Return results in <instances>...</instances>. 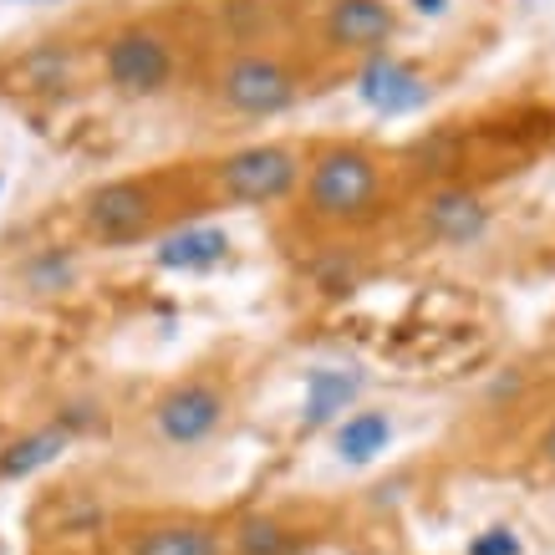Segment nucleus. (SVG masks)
I'll list each match as a JSON object with an SVG mask.
<instances>
[{
    "mask_svg": "<svg viewBox=\"0 0 555 555\" xmlns=\"http://www.w3.org/2000/svg\"><path fill=\"white\" fill-rule=\"evenodd\" d=\"M5 92H21V98H56L72 87V47L67 41H41V47H26L5 67L0 77Z\"/></svg>",
    "mask_w": 555,
    "mask_h": 555,
    "instance_id": "nucleus-11",
    "label": "nucleus"
},
{
    "mask_svg": "<svg viewBox=\"0 0 555 555\" xmlns=\"http://www.w3.org/2000/svg\"><path fill=\"white\" fill-rule=\"evenodd\" d=\"M362 98L377 113H413L428 102V82L398 56H372L367 72H362Z\"/></svg>",
    "mask_w": 555,
    "mask_h": 555,
    "instance_id": "nucleus-12",
    "label": "nucleus"
},
{
    "mask_svg": "<svg viewBox=\"0 0 555 555\" xmlns=\"http://www.w3.org/2000/svg\"><path fill=\"white\" fill-rule=\"evenodd\" d=\"M474 555H515V540H509L505 530H489V540H479Z\"/></svg>",
    "mask_w": 555,
    "mask_h": 555,
    "instance_id": "nucleus-17",
    "label": "nucleus"
},
{
    "mask_svg": "<svg viewBox=\"0 0 555 555\" xmlns=\"http://www.w3.org/2000/svg\"><path fill=\"white\" fill-rule=\"evenodd\" d=\"M98 67L118 98H158L179 72V41L164 21H122L102 36Z\"/></svg>",
    "mask_w": 555,
    "mask_h": 555,
    "instance_id": "nucleus-5",
    "label": "nucleus"
},
{
    "mask_svg": "<svg viewBox=\"0 0 555 555\" xmlns=\"http://www.w3.org/2000/svg\"><path fill=\"white\" fill-rule=\"evenodd\" d=\"M413 224H418L423 240L434 245H464V240L485 235L489 224V204L474 194L469 184H434L413 209Z\"/></svg>",
    "mask_w": 555,
    "mask_h": 555,
    "instance_id": "nucleus-9",
    "label": "nucleus"
},
{
    "mask_svg": "<svg viewBox=\"0 0 555 555\" xmlns=\"http://www.w3.org/2000/svg\"><path fill=\"white\" fill-rule=\"evenodd\" d=\"M77 281V255L72 250H36L26 266H21V286L36 291V296H56V291H67Z\"/></svg>",
    "mask_w": 555,
    "mask_h": 555,
    "instance_id": "nucleus-15",
    "label": "nucleus"
},
{
    "mask_svg": "<svg viewBox=\"0 0 555 555\" xmlns=\"http://www.w3.org/2000/svg\"><path fill=\"white\" fill-rule=\"evenodd\" d=\"M311 540L317 530L286 509H250L230 520V555H301L311 551Z\"/></svg>",
    "mask_w": 555,
    "mask_h": 555,
    "instance_id": "nucleus-10",
    "label": "nucleus"
},
{
    "mask_svg": "<svg viewBox=\"0 0 555 555\" xmlns=\"http://www.w3.org/2000/svg\"><path fill=\"white\" fill-rule=\"evenodd\" d=\"M387 434H392V423H387V413H352V418L341 423V434H337V449L347 459H372V454H383V443Z\"/></svg>",
    "mask_w": 555,
    "mask_h": 555,
    "instance_id": "nucleus-16",
    "label": "nucleus"
},
{
    "mask_svg": "<svg viewBox=\"0 0 555 555\" xmlns=\"http://www.w3.org/2000/svg\"><path fill=\"white\" fill-rule=\"evenodd\" d=\"M173 173H122L107 184H92L77 199V230L92 245H133V240L158 235L169 209Z\"/></svg>",
    "mask_w": 555,
    "mask_h": 555,
    "instance_id": "nucleus-2",
    "label": "nucleus"
},
{
    "mask_svg": "<svg viewBox=\"0 0 555 555\" xmlns=\"http://www.w3.org/2000/svg\"><path fill=\"white\" fill-rule=\"evenodd\" d=\"M113 555H230V520L199 509H153L118 525Z\"/></svg>",
    "mask_w": 555,
    "mask_h": 555,
    "instance_id": "nucleus-7",
    "label": "nucleus"
},
{
    "mask_svg": "<svg viewBox=\"0 0 555 555\" xmlns=\"http://www.w3.org/2000/svg\"><path fill=\"white\" fill-rule=\"evenodd\" d=\"M387 194V164L367 143H321L306 158L301 215L321 230H352L377 219Z\"/></svg>",
    "mask_w": 555,
    "mask_h": 555,
    "instance_id": "nucleus-1",
    "label": "nucleus"
},
{
    "mask_svg": "<svg viewBox=\"0 0 555 555\" xmlns=\"http://www.w3.org/2000/svg\"><path fill=\"white\" fill-rule=\"evenodd\" d=\"M535 454H540V464H545V469H555V423H551V428H545V434H540Z\"/></svg>",
    "mask_w": 555,
    "mask_h": 555,
    "instance_id": "nucleus-18",
    "label": "nucleus"
},
{
    "mask_svg": "<svg viewBox=\"0 0 555 555\" xmlns=\"http://www.w3.org/2000/svg\"><path fill=\"white\" fill-rule=\"evenodd\" d=\"M306 184V153L291 143H240L204 164L209 199L224 204H281L301 194Z\"/></svg>",
    "mask_w": 555,
    "mask_h": 555,
    "instance_id": "nucleus-4",
    "label": "nucleus"
},
{
    "mask_svg": "<svg viewBox=\"0 0 555 555\" xmlns=\"http://www.w3.org/2000/svg\"><path fill=\"white\" fill-rule=\"evenodd\" d=\"M230 255V235L215 224H184L158 240V266L164 270H215Z\"/></svg>",
    "mask_w": 555,
    "mask_h": 555,
    "instance_id": "nucleus-13",
    "label": "nucleus"
},
{
    "mask_svg": "<svg viewBox=\"0 0 555 555\" xmlns=\"http://www.w3.org/2000/svg\"><path fill=\"white\" fill-rule=\"evenodd\" d=\"M317 31L332 51L377 56L398 36V11H392V0H321Z\"/></svg>",
    "mask_w": 555,
    "mask_h": 555,
    "instance_id": "nucleus-8",
    "label": "nucleus"
},
{
    "mask_svg": "<svg viewBox=\"0 0 555 555\" xmlns=\"http://www.w3.org/2000/svg\"><path fill=\"white\" fill-rule=\"evenodd\" d=\"M67 438H72V428H62V423H51V428H41V434L21 438V443H11V449H5V459H0V474L11 479V474L41 469V464H51V459L67 449Z\"/></svg>",
    "mask_w": 555,
    "mask_h": 555,
    "instance_id": "nucleus-14",
    "label": "nucleus"
},
{
    "mask_svg": "<svg viewBox=\"0 0 555 555\" xmlns=\"http://www.w3.org/2000/svg\"><path fill=\"white\" fill-rule=\"evenodd\" d=\"M235 413V392L219 383V377H179L169 383L158 398L149 403V434L153 443H164L173 454H189V449H204L224 434V423Z\"/></svg>",
    "mask_w": 555,
    "mask_h": 555,
    "instance_id": "nucleus-6",
    "label": "nucleus"
},
{
    "mask_svg": "<svg viewBox=\"0 0 555 555\" xmlns=\"http://www.w3.org/2000/svg\"><path fill=\"white\" fill-rule=\"evenodd\" d=\"M301 72L270 47L230 51L209 77V98L230 118H281L286 107L301 102Z\"/></svg>",
    "mask_w": 555,
    "mask_h": 555,
    "instance_id": "nucleus-3",
    "label": "nucleus"
}]
</instances>
